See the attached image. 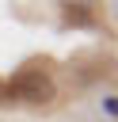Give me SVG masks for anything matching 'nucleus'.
<instances>
[{
    "mask_svg": "<svg viewBox=\"0 0 118 122\" xmlns=\"http://www.w3.org/2000/svg\"><path fill=\"white\" fill-rule=\"evenodd\" d=\"M4 99H19V103H49L53 99V80L38 69H23L4 84Z\"/></svg>",
    "mask_w": 118,
    "mask_h": 122,
    "instance_id": "nucleus-1",
    "label": "nucleus"
},
{
    "mask_svg": "<svg viewBox=\"0 0 118 122\" xmlns=\"http://www.w3.org/2000/svg\"><path fill=\"white\" fill-rule=\"evenodd\" d=\"M61 19H65L69 27H91V23H95V11H91V4H65Z\"/></svg>",
    "mask_w": 118,
    "mask_h": 122,
    "instance_id": "nucleus-2",
    "label": "nucleus"
},
{
    "mask_svg": "<svg viewBox=\"0 0 118 122\" xmlns=\"http://www.w3.org/2000/svg\"><path fill=\"white\" fill-rule=\"evenodd\" d=\"M103 107H107L110 114H118V99H103Z\"/></svg>",
    "mask_w": 118,
    "mask_h": 122,
    "instance_id": "nucleus-3",
    "label": "nucleus"
},
{
    "mask_svg": "<svg viewBox=\"0 0 118 122\" xmlns=\"http://www.w3.org/2000/svg\"><path fill=\"white\" fill-rule=\"evenodd\" d=\"M0 103H8V99H4V80H0Z\"/></svg>",
    "mask_w": 118,
    "mask_h": 122,
    "instance_id": "nucleus-4",
    "label": "nucleus"
}]
</instances>
